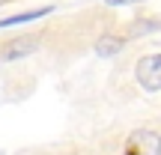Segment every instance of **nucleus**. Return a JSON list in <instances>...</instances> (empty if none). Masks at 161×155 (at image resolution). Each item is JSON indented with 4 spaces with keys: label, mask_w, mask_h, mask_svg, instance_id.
Here are the masks:
<instances>
[{
    "label": "nucleus",
    "mask_w": 161,
    "mask_h": 155,
    "mask_svg": "<svg viewBox=\"0 0 161 155\" xmlns=\"http://www.w3.org/2000/svg\"><path fill=\"white\" fill-rule=\"evenodd\" d=\"M122 51V39H116V36H102V39L96 42V54L98 57H114V54Z\"/></svg>",
    "instance_id": "4"
},
{
    "label": "nucleus",
    "mask_w": 161,
    "mask_h": 155,
    "mask_svg": "<svg viewBox=\"0 0 161 155\" xmlns=\"http://www.w3.org/2000/svg\"><path fill=\"white\" fill-rule=\"evenodd\" d=\"M125 155H161V134L134 131L125 143Z\"/></svg>",
    "instance_id": "2"
},
{
    "label": "nucleus",
    "mask_w": 161,
    "mask_h": 155,
    "mask_svg": "<svg viewBox=\"0 0 161 155\" xmlns=\"http://www.w3.org/2000/svg\"><path fill=\"white\" fill-rule=\"evenodd\" d=\"M3 3H6V0H0V6H3Z\"/></svg>",
    "instance_id": "8"
},
{
    "label": "nucleus",
    "mask_w": 161,
    "mask_h": 155,
    "mask_svg": "<svg viewBox=\"0 0 161 155\" xmlns=\"http://www.w3.org/2000/svg\"><path fill=\"white\" fill-rule=\"evenodd\" d=\"M39 15H48V9H33V12H27V15H12V18H6V21H0V30L3 27H15V24H24V21H33V18H39Z\"/></svg>",
    "instance_id": "5"
},
{
    "label": "nucleus",
    "mask_w": 161,
    "mask_h": 155,
    "mask_svg": "<svg viewBox=\"0 0 161 155\" xmlns=\"http://www.w3.org/2000/svg\"><path fill=\"white\" fill-rule=\"evenodd\" d=\"M146 30H158V24H137L134 33H146Z\"/></svg>",
    "instance_id": "6"
},
{
    "label": "nucleus",
    "mask_w": 161,
    "mask_h": 155,
    "mask_svg": "<svg viewBox=\"0 0 161 155\" xmlns=\"http://www.w3.org/2000/svg\"><path fill=\"white\" fill-rule=\"evenodd\" d=\"M36 48V39H15V42H9V48L3 51V60H18V57H24V54H30Z\"/></svg>",
    "instance_id": "3"
},
{
    "label": "nucleus",
    "mask_w": 161,
    "mask_h": 155,
    "mask_svg": "<svg viewBox=\"0 0 161 155\" xmlns=\"http://www.w3.org/2000/svg\"><path fill=\"white\" fill-rule=\"evenodd\" d=\"M137 80L149 92L161 90V54H149V57H143L137 63Z\"/></svg>",
    "instance_id": "1"
},
{
    "label": "nucleus",
    "mask_w": 161,
    "mask_h": 155,
    "mask_svg": "<svg viewBox=\"0 0 161 155\" xmlns=\"http://www.w3.org/2000/svg\"><path fill=\"white\" fill-rule=\"evenodd\" d=\"M108 6H119V3H137V0H104Z\"/></svg>",
    "instance_id": "7"
}]
</instances>
